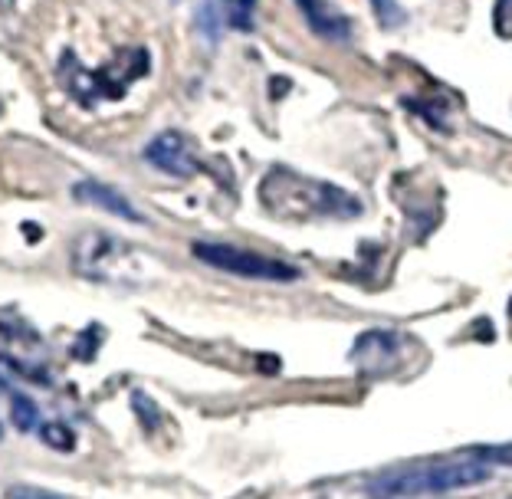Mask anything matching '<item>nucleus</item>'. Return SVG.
<instances>
[{
	"label": "nucleus",
	"mask_w": 512,
	"mask_h": 499,
	"mask_svg": "<svg viewBox=\"0 0 512 499\" xmlns=\"http://www.w3.org/2000/svg\"><path fill=\"white\" fill-rule=\"evenodd\" d=\"M60 69H63V79H66L63 86L73 92V99L92 109V106H99L102 99L125 96L128 83L138 79L142 73H148V53L145 50L122 53L119 60L109 63L106 69H99V73H86V69L76 63L73 53H63Z\"/></svg>",
	"instance_id": "nucleus-3"
},
{
	"label": "nucleus",
	"mask_w": 512,
	"mask_h": 499,
	"mask_svg": "<svg viewBox=\"0 0 512 499\" xmlns=\"http://www.w3.org/2000/svg\"><path fill=\"white\" fill-rule=\"evenodd\" d=\"M490 480H493V463L470 454L467 460H457V463H437V467L384 473V477H375L365 486V493L371 499H414V496L467 490V486H480Z\"/></svg>",
	"instance_id": "nucleus-1"
},
{
	"label": "nucleus",
	"mask_w": 512,
	"mask_h": 499,
	"mask_svg": "<svg viewBox=\"0 0 512 499\" xmlns=\"http://www.w3.org/2000/svg\"><path fill=\"white\" fill-rule=\"evenodd\" d=\"M10 414H14V424L20 427V431H33V427L40 424L37 404H33L27 394H14V401H10Z\"/></svg>",
	"instance_id": "nucleus-11"
},
{
	"label": "nucleus",
	"mask_w": 512,
	"mask_h": 499,
	"mask_svg": "<svg viewBox=\"0 0 512 499\" xmlns=\"http://www.w3.org/2000/svg\"><path fill=\"white\" fill-rule=\"evenodd\" d=\"M263 204L266 207H283V211H312V214H358V201H352L342 188L322 181L299 178V174L276 168L266 174L263 181Z\"/></svg>",
	"instance_id": "nucleus-2"
},
{
	"label": "nucleus",
	"mask_w": 512,
	"mask_h": 499,
	"mask_svg": "<svg viewBox=\"0 0 512 499\" xmlns=\"http://www.w3.org/2000/svg\"><path fill=\"white\" fill-rule=\"evenodd\" d=\"M73 266L79 276L99 283H115V286H132L142 280L135 263V250L125 247L122 240H115L102 230H86L73 243Z\"/></svg>",
	"instance_id": "nucleus-4"
},
{
	"label": "nucleus",
	"mask_w": 512,
	"mask_h": 499,
	"mask_svg": "<svg viewBox=\"0 0 512 499\" xmlns=\"http://www.w3.org/2000/svg\"><path fill=\"white\" fill-rule=\"evenodd\" d=\"M302 17H306L309 30L319 33L325 40H348L352 37V20H348L339 7H332L329 0H296Z\"/></svg>",
	"instance_id": "nucleus-7"
},
{
	"label": "nucleus",
	"mask_w": 512,
	"mask_h": 499,
	"mask_svg": "<svg viewBox=\"0 0 512 499\" xmlns=\"http://www.w3.org/2000/svg\"><path fill=\"white\" fill-rule=\"evenodd\" d=\"M40 437H43V444H46V447L63 450V454H69V450L76 447V434L69 431L66 424H60V421L43 424V427H40Z\"/></svg>",
	"instance_id": "nucleus-10"
},
{
	"label": "nucleus",
	"mask_w": 512,
	"mask_h": 499,
	"mask_svg": "<svg viewBox=\"0 0 512 499\" xmlns=\"http://www.w3.org/2000/svg\"><path fill=\"white\" fill-rule=\"evenodd\" d=\"M145 161L151 168L171 174V178H191L197 171V165L188 155V142H184V135L178 132H165V135L151 138L145 145Z\"/></svg>",
	"instance_id": "nucleus-6"
},
{
	"label": "nucleus",
	"mask_w": 512,
	"mask_h": 499,
	"mask_svg": "<svg viewBox=\"0 0 512 499\" xmlns=\"http://www.w3.org/2000/svg\"><path fill=\"white\" fill-rule=\"evenodd\" d=\"M7 499H60V496H53L46 490H33V486H17V490H10Z\"/></svg>",
	"instance_id": "nucleus-14"
},
{
	"label": "nucleus",
	"mask_w": 512,
	"mask_h": 499,
	"mask_svg": "<svg viewBox=\"0 0 512 499\" xmlns=\"http://www.w3.org/2000/svg\"><path fill=\"white\" fill-rule=\"evenodd\" d=\"M375 17L381 20V27H401V23L407 20V14L398 7V0H375Z\"/></svg>",
	"instance_id": "nucleus-12"
},
{
	"label": "nucleus",
	"mask_w": 512,
	"mask_h": 499,
	"mask_svg": "<svg viewBox=\"0 0 512 499\" xmlns=\"http://www.w3.org/2000/svg\"><path fill=\"white\" fill-rule=\"evenodd\" d=\"M496 27H499V33H512V0H499L496 4Z\"/></svg>",
	"instance_id": "nucleus-13"
},
{
	"label": "nucleus",
	"mask_w": 512,
	"mask_h": 499,
	"mask_svg": "<svg viewBox=\"0 0 512 499\" xmlns=\"http://www.w3.org/2000/svg\"><path fill=\"white\" fill-rule=\"evenodd\" d=\"M194 257L204 260L214 270L243 276V280H266V283H293L299 280V270L283 260H270L263 253L240 250L234 243H220V240H197L194 243Z\"/></svg>",
	"instance_id": "nucleus-5"
},
{
	"label": "nucleus",
	"mask_w": 512,
	"mask_h": 499,
	"mask_svg": "<svg viewBox=\"0 0 512 499\" xmlns=\"http://www.w3.org/2000/svg\"><path fill=\"white\" fill-rule=\"evenodd\" d=\"M73 197H76V201H83V204L102 207V211L122 217V220H128V224H142V214L135 211L132 201H128V197L119 194L115 188H109V184H102V181H79L73 188Z\"/></svg>",
	"instance_id": "nucleus-8"
},
{
	"label": "nucleus",
	"mask_w": 512,
	"mask_h": 499,
	"mask_svg": "<svg viewBox=\"0 0 512 499\" xmlns=\"http://www.w3.org/2000/svg\"><path fill=\"white\" fill-rule=\"evenodd\" d=\"M0 440H4V427H0Z\"/></svg>",
	"instance_id": "nucleus-16"
},
{
	"label": "nucleus",
	"mask_w": 512,
	"mask_h": 499,
	"mask_svg": "<svg viewBox=\"0 0 512 499\" xmlns=\"http://www.w3.org/2000/svg\"><path fill=\"white\" fill-rule=\"evenodd\" d=\"M224 23H230L227 0H204L201 10H197V30H201L207 40H217Z\"/></svg>",
	"instance_id": "nucleus-9"
},
{
	"label": "nucleus",
	"mask_w": 512,
	"mask_h": 499,
	"mask_svg": "<svg viewBox=\"0 0 512 499\" xmlns=\"http://www.w3.org/2000/svg\"><path fill=\"white\" fill-rule=\"evenodd\" d=\"M4 388H7V385H4V378H0V391H4Z\"/></svg>",
	"instance_id": "nucleus-15"
}]
</instances>
